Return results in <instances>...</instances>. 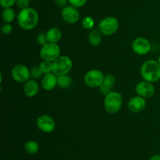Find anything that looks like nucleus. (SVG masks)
I'll use <instances>...</instances> for the list:
<instances>
[{
    "label": "nucleus",
    "instance_id": "nucleus-1",
    "mask_svg": "<svg viewBox=\"0 0 160 160\" xmlns=\"http://www.w3.org/2000/svg\"><path fill=\"white\" fill-rule=\"evenodd\" d=\"M17 23L23 30L31 31L36 28L39 21V15L35 9L31 7L20 9L17 16Z\"/></svg>",
    "mask_w": 160,
    "mask_h": 160
},
{
    "label": "nucleus",
    "instance_id": "nucleus-2",
    "mask_svg": "<svg viewBox=\"0 0 160 160\" xmlns=\"http://www.w3.org/2000/svg\"><path fill=\"white\" fill-rule=\"evenodd\" d=\"M142 79L155 83L160 80V65L155 59H148L142 63L140 69Z\"/></svg>",
    "mask_w": 160,
    "mask_h": 160
},
{
    "label": "nucleus",
    "instance_id": "nucleus-3",
    "mask_svg": "<svg viewBox=\"0 0 160 160\" xmlns=\"http://www.w3.org/2000/svg\"><path fill=\"white\" fill-rule=\"evenodd\" d=\"M103 105L108 113H117L120 112L123 106V96L120 92L112 91L105 95Z\"/></svg>",
    "mask_w": 160,
    "mask_h": 160
},
{
    "label": "nucleus",
    "instance_id": "nucleus-4",
    "mask_svg": "<svg viewBox=\"0 0 160 160\" xmlns=\"http://www.w3.org/2000/svg\"><path fill=\"white\" fill-rule=\"evenodd\" d=\"M73 67V61L69 56L61 55L52 62V73L56 76L69 74Z\"/></svg>",
    "mask_w": 160,
    "mask_h": 160
},
{
    "label": "nucleus",
    "instance_id": "nucleus-5",
    "mask_svg": "<svg viewBox=\"0 0 160 160\" xmlns=\"http://www.w3.org/2000/svg\"><path fill=\"white\" fill-rule=\"evenodd\" d=\"M120 23L114 17H107L99 21L98 29L104 36H111L115 34L119 29Z\"/></svg>",
    "mask_w": 160,
    "mask_h": 160
},
{
    "label": "nucleus",
    "instance_id": "nucleus-6",
    "mask_svg": "<svg viewBox=\"0 0 160 160\" xmlns=\"http://www.w3.org/2000/svg\"><path fill=\"white\" fill-rule=\"evenodd\" d=\"M60 56L61 48L57 43L48 42L40 49V56L42 60L54 62Z\"/></svg>",
    "mask_w": 160,
    "mask_h": 160
},
{
    "label": "nucleus",
    "instance_id": "nucleus-7",
    "mask_svg": "<svg viewBox=\"0 0 160 160\" xmlns=\"http://www.w3.org/2000/svg\"><path fill=\"white\" fill-rule=\"evenodd\" d=\"M105 75L101 70L98 69H92L88 70L84 74V82L86 86L91 88H98L101 86Z\"/></svg>",
    "mask_w": 160,
    "mask_h": 160
},
{
    "label": "nucleus",
    "instance_id": "nucleus-8",
    "mask_svg": "<svg viewBox=\"0 0 160 160\" xmlns=\"http://www.w3.org/2000/svg\"><path fill=\"white\" fill-rule=\"evenodd\" d=\"M11 76L16 82L25 83L31 79V72L26 65L17 64L11 70Z\"/></svg>",
    "mask_w": 160,
    "mask_h": 160
},
{
    "label": "nucleus",
    "instance_id": "nucleus-9",
    "mask_svg": "<svg viewBox=\"0 0 160 160\" xmlns=\"http://www.w3.org/2000/svg\"><path fill=\"white\" fill-rule=\"evenodd\" d=\"M131 48L135 54L144 56L151 51L152 45L148 39L144 37H138L133 41Z\"/></svg>",
    "mask_w": 160,
    "mask_h": 160
},
{
    "label": "nucleus",
    "instance_id": "nucleus-10",
    "mask_svg": "<svg viewBox=\"0 0 160 160\" xmlns=\"http://www.w3.org/2000/svg\"><path fill=\"white\" fill-rule=\"evenodd\" d=\"M36 124L41 131L47 133V134L52 132L56 129V126L54 119L51 116L47 115V114H43L38 117Z\"/></svg>",
    "mask_w": 160,
    "mask_h": 160
},
{
    "label": "nucleus",
    "instance_id": "nucleus-11",
    "mask_svg": "<svg viewBox=\"0 0 160 160\" xmlns=\"http://www.w3.org/2000/svg\"><path fill=\"white\" fill-rule=\"evenodd\" d=\"M61 17L66 23L69 24H75L80 20V12L78 8L67 5L61 10Z\"/></svg>",
    "mask_w": 160,
    "mask_h": 160
},
{
    "label": "nucleus",
    "instance_id": "nucleus-12",
    "mask_svg": "<svg viewBox=\"0 0 160 160\" xmlns=\"http://www.w3.org/2000/svg\"><path fill=\"white\" fill-rule=\"evenodd\" d=\"M135 92L138 95H140L145 98H148L155 95L156 88L153 83L143 80L137 84L135 87Z\"/></svg>",
    "mask_w": 160,
    "mask_h": 160
},
{
    "label": "nucleus",
    "instance_id": "nucleus-13",
    "mask_svg": "<svg viewBox=\"0 0 160 160\" xmlns=\"http://www.w3.org/2000/svg\"><path fill=\"white\" fill-rule=\"evenodd\" d=\"M146 106V100L140 95H135L130 98L128 102V108L131 112L138 113L143 111Z\"/></svg>",
    "mask_w": 160,
    "mask_h": 160
},
{
    "label": "nucleus",
    "instance_id": "nucleus-14",
    "mask_svg": "<svg viewBox=\"0 0 160 160\" xmlns=\"http://www.w3.org/2000/svg\"><path fill=\"white\" fill-rule=\"evenodd\" d=\"M23 91L24 95L28 98H33L36 96L39 92V84L36 80L29 79L23 83Z\"/></svg>",
    "mask_w": 160,
    "mask_h": 160
},
{
    "label": "nucleus",
    "instance_id": "nucleus-15",
    "mask_svg": "<svg viewBox=\"0 0 160 160\" xmlns=\"http://www.w3.org/2000/svg\"><path fill=\"white\" fill-rule=\"evenodd\" d=\"M42 88L45 91H52L57 86V76L52 73L44 74L41 80Z\"/></svg>",
    "mask_w": 160,
    "mask_h": 160
},
{
    "label": "nucleus",
    "instance_id": "nucleus-16",
    "mask_svg": "<svg viewBox=\"0 0 160 160\" xmlns=\"http://www.w3.org/2000/svg\"><path fill=\"white\" fill-rule=\"evenodd\" d=\"M115 83L116 78L112 73H107V74H106L101 86L98 88L100 92L104 95H107L108 93H109V92L112 91V88L115 85Z\"/></svg>",
    "mask_w": 160,
    "mask_h": 160
},
{
    "label": "nucleus",
    "instance_id": "nucleus-17",
    "mask_svg": "<svg viewBox=\"0 0 160 160\" xmlns=\"http://www.w3.org/2000/svg\"><path fill=\"white\" fill-rule=\"evenodd\" d=\"M47 38H48V42H52V43H57L59 41L62 39V31L59 28H56V27H53V28H49L46 32Z\"/></svg>",
    "mask_w": 160,
    "mask_h": 160
},
{
    "label": "nucleus",
    "instance_id": "nucleus-18",
    "mask_svg": "<svg viewBox=\"0 0 160 160\" xmlns=\"http://www.w3.org/2000/svg\"><path fill=\"white\" fill-rule=\"evenodd\" d=\"M102 33L98 29L91 30L88 34V42L92 46L97 47L102 42Z\"/></svg>",
    "mask_w": 160,
    "mask_h": 160
},
{
    "label": "nucleus",
    "instance_id": "nucleus-19",
    "mask_svg": "<svg viewBox=\"0 0 160 160\" xmlns=\"http://www.w3.org/2000/svg\"><path fill=\"white\" fill-rule=\"evenodd\" d=\"M72 83H73V80L69 74L61 75V76L57 77V86H59L60 88H69L72 85Z\"/></svg>",
    "mask_w": 160,
    "mask_h": 160
},
{
    "label": "nucleus",
    "instance_id": "nucleus-20",
    "mask_svg": "<svg viewBox=\"0 0 160 160\" xmlns=\"http://www.w3.org/2000/svg\"><path fill=\"white\" fill-rule=\"evenodd\" d=\"M24 149L29 155H35L39 151V145L36 141L29 140L25 143Z\"/></svg>",
    "mask_w": 160,
    "mask_h": 160
},
{
    "label": "nucleus",
    "instance_id": "nucleus-21",
    "mask_svg": "<svg viewBox=\"0 0 160 160\" xmlns=\"http://www.w3.org/2000/svg\"><path fill=\"white\" fill-rule=\"evenodd\" d=\"M2 20L5 23H12L16 17L15 11L13 10L12 7L10 8H4L2 12Z\"/></svg>",
    "mask_w": 160,
    "mask_h": 160
},
{
    "label": "nucleus",
    "instance_id": "nucleus-22",
    "mask_svg": "<svg viewBox=\"0 0 160 160\" xmlns=\"http://www.w3.org/2000/svg\"><path fill=\"white\" fill-rule=\"evenodd\" d=\"M95 20L92 16H85L84 18L81 20V25L83 28L85 30H92L94 29L95 26Z\"/></svg>",
    "mask_w": 160,
    "mask_h": 160
},
{
    "label": "nucleus",
    "instance_id": "nucleus-23",
    "mask_svg": "<svg viewBox=\"0 0 160 160\" xmlns=\"http://www.w3.org/2000/svg\"><path fill=\"white\" fill-rule=\"evenodd\" d=\"M30 72H31V78H32V79H40V78H42L44 76V73L42 72V69H41L39 66L38 67H37V66L33 67L30 70Z\"/></svg>",
    "mask_w": 160,
    "mask_h": 160
},
{
    "label": "nucleus",
    "instance_id": "nucleus-24",
    "mask_svg": "<svg viewBox=\"0 0 160 160\" xmlns=\"http://www.w3.org/2000/svg\"><path fill=\"white\" fill-rule=\"evenodd\" d=\"M39 67H41L44 74H46V73H49L52 72V62L42 60L40 62V64H39Z\"/></svg>",
    "mask_w": 160,
    "mask_h": 160
},
{
    "label": "nucleus",
    "instance_id": "nucleus-25",
    "mask_svg": "<svg viewBox=\"0 0 160 160\" xmlns=\"http://www.w3.org/2000/svg\"><path fill=\"white\" fill-rule=\"evenodd\" d=\"M37 42L40 45H42V46H43L44 45L48 43V38H47L46 33H44V32L39 33V34L37 35Z\"/></svg>",
    "mask_w": 160,
    "mask_h": 160
},
{
    "label": "nucleus",
    "instance_id": "nucleus-26",
    "mask_svg": "<svg viewBox=\"0 0 160 160\" xmlns=\"http://www.w3.org/2000/svg\"><path fill=\"white\" fill-rule=\"evenodd\" d=\"M87 2V0H69V3L76 8H81Z\"/></svg>",
    "mask_w": 160,
    "mask_h": 160
},
{
    "label": "nucleus",
    "instance_id": "nucleus-27",
    "mask_svg": "<svg viewBox=\"0 0 160 160\" xmlns=\"http://www.w3.org/2000/svg\"><path fill=\"white\" fill-rule=\"evenodd\" d=\"M17 0H0V5L3 8H10L16 5Z\"/></svg>",
    "mask_w": 160,
    "mask_h": 160
},
{
    "label": "nucleus",
    "instance_id": "nucleus-28",
    "mask_svg": "<svg viewBox=\"0 0 160 160\" xmlns=\"http://www.w3.org/2000/svg\"><path fill=\"white\" fill-rule=\"evenodd\" d=\"M12 29H13V28H12V26L11 23H6L5 24L2 25L1 31H2V33L3 34H6V35H7V34H9L11 32H12Z\"/></svg>",
    "mask_w": 160,
    "mask_h": 160
},
{
    "label": "nucleus",
    "instance_id": "nucleus-29",
    "mask_svg": "<svg viewBox=\"0 0 160 160\" xmlns=\"http://www.w3.org/2000/svg\"><path fill=\"white\" fill-rule=\"evenodd\" d=\"M16 5L20 9H26V8L30 7V0H17Z\"/></svg>",
    "mask_w": 160,
    "mask_h": 160
},
{
    "label": "nucleus",
    "instance_id": "nucleus-30",
    "mask_svg": "<svg viewBox=\"0 0 160 160\" xmlns=\"http://www.w3.org/2000/svg\"><path fill=\"white\" fill-rule=\"evenodd\" d=\"M54 2L58 7L63 8L67 6V3L69 2V0H54Z\"/></svg>",
    "mask_w": 160,
    "mask_h": 160
},
{
    "label": "nucleus",
    "instance_id": "nucleus-31",
    "mask_svg": "<svg viewBox=\"0 0 160 160\" xmlns=\"http://www.w3.org/2000/svg\"><path fill=\"white\" fill-rule=\"evenodd\" d=\"M149 160H160V155H154L150 158Z\"/></svg>",
    "mask_w": 160,
    "mask_h": 160
},
{
    "label": "nucleus",
    "instance_id": "nucleus-32",
    "mask_svg": "<svg viewBox=\"0 0 160 160\" xmlns=\"http://www.w3.org/2000/svg\"><path fill=\"white\" fill-rule=\"evenodd\" d=\"M158 62H159V64L160 65V55L159 56V57H158Z\"/></svg>",
    "mask_w": 160,
    "mask_h": 160
},
{
    "label": "nucleus",
    "instance_id": "nucleus-33",
    "mask_svg": "<svg viewBox=\"0 0 160 160\" xmlns=\"http://www.w3.org/2000/svg\"><path fill=\"white\" fill-rule=\"evenodd\" d=\"M8 160H14V159H8Z\"/></svg>",
    "mask_w": 160,
    "mask_h": 160
}]
</instances>
